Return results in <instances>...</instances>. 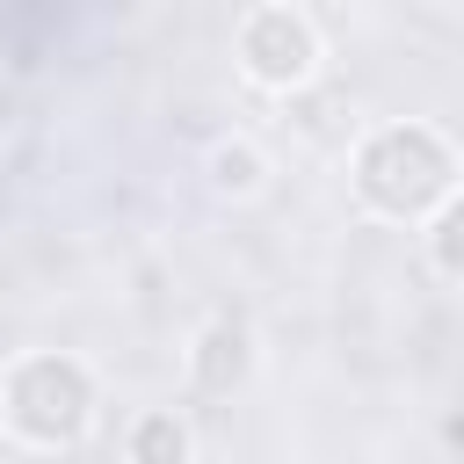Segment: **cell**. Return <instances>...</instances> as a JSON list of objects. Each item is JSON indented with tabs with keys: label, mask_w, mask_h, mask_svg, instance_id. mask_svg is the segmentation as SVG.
Masks as SVG:
<instances>
[{
	"label": "cell",
	"mask_w": 464,
	"mask_h": 464,
	"mask_svg": "<svg viewBox=\"0 0 464 464\" xmlns=\"http://www.w3.org/2000/svg\"><path fill=\"white\" fill-rule=\"evenodd\" d=\"M232 58H239V72H246L261 94H304V87L319 80L326 44H319V29H312V14H304V7L268 0V7H254V14L239 22Z\"/></svg>",
	"instance_id": "cell-3"
},
{
	"label": "cell",
	"mask_w": 464,
	"mask_h": 464,
	"mask_svg": "<svg viewBox=\"0 0 464 464\" xmlns=\"http://www.w3.org/2000/svg\"><path fill=\"white\" fill-rule=\"evenodd\" d=\"M428 261H435L450 283H464V188H450V196L435 203V218H428Z\"/></svg>",
	"instance_id": "cell-6"
},
{
	"label": "cell",
	"mask_w": 464,
	"mask_h": 464,
	"mask_svg": "<svg viewBox=\"0 0 464 464\" xmlns=\"http://www.w3.org/2000/svg\"><path fill=\"white\" fill-rule=\"evenodd\" d=\"M123 450H130L138 464H181V457H188V428H181L174 413H145V420L123 435Z\"/></svg>",
	"instance_id": "cell-7"
},
{
	"label": "cell",
	"mask_w": 464,
	"mask_h": 464,
	"mask_svg": "<svg viewBox=\"0 0 464 464\" xmlns=\"http://www.w3.org/2000/svg\"><path fill=\"white\" fill-rule=\"evenodd\" d=\"M0 413L14 428V442L29 450H72L94 420V370L80 355H58V348H36L7 370L0 384Z\"/></svg>",
	"instance_id": "cell-2"
},
{
	"label": "cell",
	"mask_w": 464,
	"mask_h": 464,
	"mask_svg": "<svg viewBox=\"0 0 464 464\" xmlns=\"http://www.w3.org/2000/svg\"><path fill=\"white\" fill-rule=\"evenodd\" d=\"M457 188V152L435 123H384L355 145V196L377 218H435V203Z\"/></svg>",
	"instance_id": "cell-1"
},
{
	"label": "cell",
	"mask_w": 464,
	"mask_h": 464,
	"mask_svg": "<svg viewBox=\"0 0 464 464\" xmlns=\"http://www.w3.org/2000/svg\"><path fill=\"white\" fill-rule=\"evenodd\" d=\"M188 377H196L203 399H232V392L254 377V326H246L239 312H218V319L196 334V348H188Z\"/></svg>",
	"instance_id": "cell-4"
},
{
	"label": "cell",
	"mask_w": 464,
	"mask_h": 464,
	"mask_svg": "<svg viewBox=\"0 0 464 464\" xmlns=\"http://www.w3.org/2000/svg\"><path fill=\"white\" fill-rule=\"evenodd\" d=\"M203 174H210V188H218V196L246 203V196H261V188H268V152H261L254 138H218V145L203 152Z\"/></svg>",
	"instance_id": "cell-5"
}]
</instances>
